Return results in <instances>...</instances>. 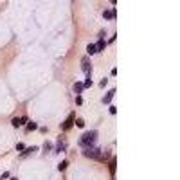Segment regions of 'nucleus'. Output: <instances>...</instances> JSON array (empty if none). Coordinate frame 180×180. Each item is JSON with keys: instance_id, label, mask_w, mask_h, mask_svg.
Returning <instances> with one entry per match:
<instances>
[{"instance_id": "9d476101", "label": "nucleus", "mask_w": 180, "mask_h": 180, "mask_svg": "<svg viewBox=\"0 0 180 180\" xmlns=\"http://www.w3.org/2000/svg\"><path fill=\"white\" fill-rule=\"evenodd\" d=\"M113 15H115V11H104L103 13V16L106 18V20H110V18H113Z\"/></svg>"}, {"instance_id": "f3484780", "label": "nucleus", "mask_w": 180, "mask_h": 180, "mask_svg": "<svg viewBox=\"0 0 180 180\" xmlns=\"http://www.w3.org/2000/svg\"><path fill=\"white\" fill-rule=\"evenodd\" d=\"M106 81H108V79H106V78H103V79H101V81H99V87H104V85H106Z\"/></svg>"}, {"instance_id": "423d86ee", "label": "nucleus", "mask_w": 180, "mask_h": 180, "mask_svg": "<svg viewBox=\"0 0 180 180\" xmlns=\"http://www.w3.org/2000/svg\"><path fill=\"white\" fill-rule=\"evenodd\" d=\"M72 90H74V92H76L78 96H79V94H81V92L85 90V87H83V83H74V87H72Z\"/></svg>"}, {"instance_id": "dca6fc26", "label": "nucleus", "mask_w": 180, "mask_h": 180, "mask_svg": "<svg viewBox=\"0 0 180 180\" xmlns=\"http://www.w3.org/2000/svg\"><path fill=\"white\" fill-rule=\"evenodd\" d=\"M11 124H13V126H20V119L13 117V119H11Z\"/></svg>"}, {"instance_id": "39448f33", "label": "nucleus", "mask_w": 180, "mask_h": 180, "mask_svg": "<svg viewBox=\"0 0 180 180\" xmlns=\"http://www.w3.org/2000/svg\"><path fill=\"white\" fill-rule=\"evenodd\" d=\"M113 96H115V88L108 90V92H106V96L103 97V101H101V103H104V104H110V103H112V99H113Z\"/></svg>"}, {"instance_id": "f03ea898", "label": "nucleus", "mask_w": 180, "mask_h": 180, "mask_svg": "<svg viewBox=\"0 0 180 180\" xmlns=\"http://www.w3.org/2000/svg\"><path fill=\"white\" fill-rule=\"evenodd\" d=\"M83 155L87 157V158H92V160H103V151H101V148H97V146L85 148Z\"/></svg>"}, {"instance_id": "f8f14e48", "label": "nucleus", "mask_w": 180, "mask_h": 180, "mask_svg": "<svg viewBox=\"0 0 180 180\" xmlns=\"http://www.w3.org/2000/svg\"><path fill=\"white\" fill-rule=\"evenodd\" d=\"M74 124H76L78 128H83V126H85V121H83V119H76V121H74Z\"/></svg>"}, {"instance_id": "9b49d317", "label": "nucleus", "mask_w": 180, "mask_h": 180, "mask_svg": "<svg viewBox=\"0 0 180 180\" xmlns=\"http://www.w3.org/2000/svg\"><path fill=\"white\" fill-rule=\"evenodd\" d=\"M87 50H88V54H96V45H94V43H90V45L87 47Z\"/></svg>"}, {"instance_id": "4468645a", "label": "nucleus", "mask_w": 180, "mask_h": 180, "mask_svg": "<svg viewBox=\"0 0 180 180\" xmlns=\"http://www.w3.org/2000/svg\"><path fill=\"white\" fill-rule=\"evenodd\" d=\"M67 166H69V162H67V160H63V162L60 164V167H58V169H60V171H63V169H67Z\"/></svg>"}, {"instance_id": "1a4fd4ad", "label": "nucleus", "mask_w": 180, "mask_h": 180, "mask_svg": "<svg viewBox=\"0 0 180 180\" xmlns=\"http://www.w3.org/2000/svg\"><path fill=\"white\" fill-rule=\"evenodd\" d=\"M33 130H36V123L29 121V123H27V132H33Z\"/></svg>"}, {"instance_id": "20e7f679", "label": "nucleus", "mask_w": 180, "mask_h": 180, "mask_svg": "<svg viewBox=\"0 0 180 180\" xmlns=\"http://www.w3.org/2000/svg\"><path fill=\"white\" fill-rule=\"evenodd\" d=\"M74 121H76V113L72 112V113H69V117L61 123V130H65V132H67V130H70V128H72V124H74Z\"/></svg>"}, {"instance_id": "6ab92c4d", "label": "nucleus", "mask_w": 180, "mask_h": 180, "mask_svg": "<svg viewBox=\"0 0 180 180\" xmlns=\"http://www.w3.org/2000/svg\"><path fill=\"white\" fill-rule=\"evenodd\" d=\"M16 150H18V151H24V144H22V142L16 144Z\"/></svg>"}, {"instance_id": "0eeeda50", "label": "nucleus", "mask_w": 180, "mask_h": 180, "mask_svg": "<svg viewBox=\"0 0 180 180\" xmlns=\"http://www.w3.org/2000/svg\"><path fill=\"white\" fill-rule=\"evenodd\" d=\"M104 47H106V41H104V40H99L97 43H96V52H101Z\"/></svg>"}, {"instance_id": "6e6552de", "label": "nucleus", "mask_w": 180, "mask_h": 180, "mask_svg": "<svg viewBox=\"0 0 180 180\" xmlns=\"http://www.w3.org/2000/svg\"><path fill=\"white\" fill-rule=\"evenodd\" d=\"M60 146H56V151H63L65 150V137H60Z\"/></svg>"}, {"instance_id": "ddd939ff", "label": "nucleus", "mask_w": 180, "mask_h": 180, "mask_svg": "<svg viewBox=\"0 0 180 180\" xmlns=\"http://www.w3.org/2000/svg\"><path fill=\"white\" fill-rule=\"evenodd\" d=\"M33 151H36V148H29V150H25V151H22V157H27L29 153H33Z\"/></svg>"}, {"instance_id": "f257e3e1", "label": "nucleus", "mask_w": 180, "mask_h": 180, "mask_svg": "<svg viewBox=\"0 0 180 180\" xmlns=\"http://www.w3.org/2000/svg\"><path fill=\"white\" fill-rule=\"evenodd\" d=\"M96 141H97V132L92 130V132H87L79 137V146L83 150L85 148H92V146H96Z\"/></svg>"}, {"instance_id": "aec40b11", "label": "nucleus", "mask_w": 180, "mask_h": 180, "mask_svg": "<svg viewBox=\"0 0 180 180\" xmlns=\"http://www.w3.org/2000/svg\"><path fill=\"white\" fill-rule=\"evenodd\" d=\"M0 180H2V178H0Z\"/></svg>"}, {"instance_id": "7ed1b4c3", "label": "nucleus", "mask_w": 180, "mask_h": 180, "mask_svg": "<svg viewBox=\"0 0 180 180\" xmlns=\"http://www.w3.org/2000/svg\"><path fill=\"white\" fill-rule=\"evenodd\" d=\"M81 69H83V72H85V76L90 78V74H92V63H90V58H88V56H85V58L81 60Z\"/></svg>"}, {"instance_id": "2eb2a0df", "label": "nucleus", "mask_w": 180, "mask_h": 180, "mask_svg": "<svg viewBox=\"0 0 180 180\" xmlns=\"http://www.w3.org/2000/svg\"><path fill=\"white\" fill-rule=\"evenodd\" d=\"M90 85H92V79H90V78H87V79H85V83H83V87H85V88H88Z\"/></svg>"}, {"instance_id": "a211bd4d", "label": "nucleus", "mask_w": 180, "mask_h": 180, "mask_svg": "<svg viewBox=\"0 0 180 180\" xmlns=\"http://www.w3.org/2000/svg\"><path fill=\"white\" fill-rule=\"evenodd\" d=\"M76 104H83V97H81V96L76 97Z\"/></svg>"}]
</instances>
